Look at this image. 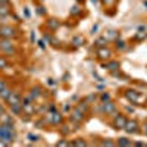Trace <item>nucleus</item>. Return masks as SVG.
<instances>
[{
	"label": "nucleus",
	"mask_w": 147,
	"mask_h": 147,
	"mask_svg": "<svg viewBox=\"0 0 147 147\" xmlns=\"http://www.w3.org/2000/svg\"><path fill=\"white\" fill-rule=\"evenodd\" d=\"M16 137V132L13 128V124H2L0 125V140L5 141L6 144L12 143Z\"/></svg>",
	"instance_id": "nucleus-1"
},
{
	"label": "nucleus",
	"mask_w": 147,
	"mask_h": 147,
	"mask_svg": "<svg viewBox=\"0 0 147 147\" xmlns=\"http://www.w3.org/2000/svg\"><path fill=\"white\" fill-rule=\"evenodd\" d=\"M0 49H2L5 53H13L15 52V47H13V44H12V41L9 38L0 40Z\"/></svg>",
	"instance_id": "nucleus-2"
},
{
	"label": "nucleus",
	"mask_w": 147,
	"mask_h": 147,
	"mask_svg": "<svg viewBox=\"0 0 147 147\" xmlns=\"http://www.w3.org/2000/svg\"><path fill=\"white\" fill-rule=\"evenodd\" d=\"M15 35V30L9 27V25H3L0 27V38H12Z\"/></svg>",
	"instance_id": "nucleus-3"
},
{
	"label": "nucleus",
	"mask_w": 147,
	"mask_h": 147,
	"mask_svg": "<svg viewBox=\"0 0 147 147\" xmlns=\"http://www.w3.org/2000/svg\"><path fill=\"white\" fill-rule=\"evenodd\" d=\"M71 119H72L74 122H81V121L84 119V110H81L80 107L74 109L72 113H71Z\"/></svg>",
	"instance_id": "nucleus-4"
},
{
	"label": "nucleus",
	"mask_w": 147,
	"mask_h": 147,
	"mask_svg": "<svg viewBox=\"0 0 147 147\" xmlns=\"http://www.w3.org/2000/svg\"><path fill=\"white\" fill-rule=\"evenodd\" d=\"M125 96L128 97V99H129L132 103H136V105H138V102L141 100V96H140V93H138V91H134V90H128Z\"/></svg>",
	"instance_id": "nucleus-5"
},
{
	"label": "nucleus",
	"mask_w": 147,
	"mask_h": 147,
	"mask_svg": "<svg viewBox=\"0 0 147 147\" xmlns=\"http://www.w3.org/2000/svg\"><path fill=\"white\" fill-rule=\"evenodd\" d=\"M125 131L129 132V134H134V132H137L138 131V124L136 121H127V124H125Z\"/></svg>",
	"instance_id": "nucleus-6"
},
{
	"label": "nucleus",
	"mask_w": 147,
	"mask_h": 147,
	"mask_svg": "<svg viewBox=\"0 0 147 147\" xmlns=\"http://www.w3.org/2000/svg\"><path fill=\"white\" fill-rule=\"evenodd\" d=\"M102 110L105 113H115L116 112V107H115V103H112L110 100H107V102H105L103 103V106H102Z\"/></svg>",
	"instance_id": "nucleus-7"
},
{
	"label": "nucleus",
	"mask_w": 147,
	"mask_h": 147,
	"mask_svg": "<svg viewBox=\"0 0 147 147\" xmlns=\"http://www.w3.org/2000/svg\"><path fill=\"white\" fill-rule=\"evenodd\" d=\"M125 124H127V118H125L124 115H118V116L115 118L113 125H115V128H116V129L124 128V127H125Z\"/></svg>",
	"instance_id": "nucleus-8"
},
{
	"label": "nucleus",
	"mask_w": 147,
	"mask_h": 147,
	"mask_svg": "<svg viewBox=\"0 0 147 147\" xmlns=\"http://www.w3.org/2000/svg\"><path fill=\"white\" fill-rule=\"evenodd\" d=\"M10 106V112L13 115H21L24 112V106H22V102L21 103H15V105H9Z\"/></svg>",
	"instance_id": "nucleus-9"
},
{
	"label": "nucleus",
	"mask_w": 147,
	"mask_h": 147,
	"mask_svg": "<svg viewBox=\"0 0 147 147\" xmlns=\"http://www.w3.org/2000/svg\"><path fill=\"white\" fill-rule=\"evenodd\" d=\"M6 102L9 103V105H15V103H21V96L18 94V93H13L12 91L10 93V96L6 99Z\"/></svg>",
	"instance_id": "nucleus-10"
},
{
	"label": "nucleus",
	"mask_w": 147,
	"mask_h": 147,
	"mask_svg": "<svg viewBox=\"0 0 147 147\" xmlns=\"http://www.w3.org/2000/svg\"><path fill=\"white\" fill-rule=\"evenodd\" d=\"M49 115V119H50L52 124H60L62 122V115L57 113V112H52V113H47Z\"/></svg>",
	"instance_id": "nucleus-11"
},
{
	"label": "nucleus",
	"mask_w": 147,
	"mask_h": 147,
	"mask_svg": "<svg viewBox=\"0 0 147 147\" xmlns=\"http://www.w3.org/2000/svg\"><path fill=\"white\" fill-rule=\"evenodd\" d=\"M97 55H99V57H100V59H109L112 53H110L109 49H103V47H100L99 50H97Z\"/></svg>",
	"instance_id": "nucleus-12"
},
{
	"label": "nucleus",
	"mask_w": 147,
	"mask_h": 147,
	"mask_svg": "<svg viewBox=\"0 0 147 147\" xmlns=\"http://www.w3.org/2000/svg\"><path fill=\"white\" fill-rule=\"evenodd\" d=\"M47 27L50 28V30L59 28V21H56V19H49V21H47Z\"/></svg>",
	"instance_id": "nucleus-13"
},
{
	"label": "nucleus",
	"mask_w": 147,
	"mask_h": 147,
	"mask_svg": "<svg viewBox=\"0 0 147 147\" xmlns=\"http://www.w3.org/2000/svg\"><path fill=\"white\" fill-rule=\"evenodd\" d=\"M10 93H12V90H10V88H7V87H6V88H3L2 91H0V99H3V100H6L7 97L10 96Z\"/></svg>",
	"instance_id": "nucleus-14"
},
{
	"label": "nucleus",
	"mask_w": 147,
	"mask_h": 147,
	"mask_svg": "<svg viewBox=\"0 0 147 147\" xmlns=\"http://www.w3.org/2000/svg\"><path fill=\"white\" fill-rule=\"evenodd\" d=\"M106 68L109 69V71H118V68H119V63L118 62H109L107 65H106Z\"/></svg>",
	"instance_id": "nucleus-15"
},
{
	"label": "nucleus",
	"mask_w": 147,
	"mask_h": 147,
	"mask_svg": "<svg viewBox=\"0 0 147 147\" xmlns=\"http://www.w3.org/2000/svg\"><path fill=\"white\" fill-rule=\"evenodd\" d=\"M118 144H119V146H124V147H128V146H131V141H129V138L122 137V138L118 140Z\"/></svg>",
	"instance_id": "nucleus-16"
},
{
	"label": "nucleus",
	"mask_w": 147,
	"mask_h": 147,
	"mask_svg": "<svg viewBox=\"0 0 147 147\" xmlns=\"http://www.w3.org/2000/svg\"><path fill=\"white\" fill-rule=\"evenodd\" d=\"M38 96H40V88H32V91H31V99L35 100Z\"/></svg>",
	"instance_id": "nucleus-17"
},
{
	"label": "nucleus",
	"mask_w": 147,
	"mask_h": 147,
	"mask_svg": "<svg viewBox=\"0 0 147 147\" xmlns=\"http://www.w3.org/2000/svg\"><path fill=\"white\" fill-rule=\"evenodd\" d=\"M82 43H84L82 37H75V38H74V44H75V46H81Z\"/></svg>",
	"instance_id": "nucleus-18"
},
{
	"label": "nucleus",
	"mask_w": 147,
	"mask_h": 147,
	"mask_svg": "<svg viewBox=\"0 0 147 147\" xmlns=\"http://www.w3.org/2000/svg\"><path fill=\"white\" fill-rule=\"evenodd\" d=\"M7 65H9L7 60H6L5 57H0V68H2V69H3V68H7Z\"/></svg>",
	"instance_id": "nucleus-19"
},
{
	"label": "nucleus",
	"mask_w": 147,
	"mask_h": 147,
	"mask_svg": "<svg viewBox=\"0 0 147 147\" xmlns=\"http://www.w3.org/2000/svg\"><path fill=\"white\" fill-rule=\"evenodd\" d=\"M106 43H107V40H106V38H99V40L96 41V44L99 46V47H103V46H105Z\"/></svg>",
	"instance_id": "nucleus-20"
},
{
	"label": "nucleus",
	"mask_w": 147,
	"mask_h": 147,
	"mask_svg": "<svg viewBox=\"0 0 147 147\" xmlns=\"http://www.w3.org/2000/svg\"><path fill=\"white\" fill-rule=\"evenodd\" d=\"M80 13V7L78 6H72L71 7V15H78Z\"/></svg>",
	"instance_id": "nucleus-21"
},
{
	"label": "nucleus",
	"mask_w": 147,
	"mask_h": 147,
	"mask_svg": "<svg viewBox=\"0 0 147 147\" xmlns=\"http://www.w3.org/2000/svg\"><path fill=\"white\" fill-rule=\"evenodd\" d=\"M72 144H74V146H85L87 143H85L84 140H77V141H74Z\"/></svg>",
	"instance_id": "nucleus-22"
},
{
	"label": "nucleus",
	"mask_w": 147,
	"mask_h": 147,
	"mask_svg": "<svg viewBox=\"0 0 147 147\" xmlns=\"http://www.w3.org/2000/svg\"><path fill=\"white\" fill-rule=\"evenodd\" d=\"M146 37H147L146 32H143V34H137V35H136V40H144Z\"/></svg>",
	"instance_id": "nucleus-23"
},
{
	"label": "nucleus",
	"mask_w": 147,
	"mask_h": 147,
	"mask_svg": "<svg viewBox=\"0 0 147 147\" xmlns=\"http://www.w3.org/2000/svg\"><path fill=\"white\" fill-rule=\"evenodd\" d=\"M0 6H6V7H9V6H10V2H9V0H0Z\"/></svg>",
	"instance_id": "nucleus-24"
},
{
	"label": "nucleus",
	"mask_w": 147,
	"mask_h": 147,
	"mask_svg": "<svg viewBox=\"0 0 147 147\" xmlns=\"http://www.w3.org/2000/svg\"><path fill=\"white\" fill-rule=\"evenodd\" d=\"M28 140L30 141H37V140H38V137L34 136V134H28Z\"/></svg>",
	"instance_id": "nucleus-25"
},
{
	"label": "nucleus",
	"mask_w": 147,
	"mask_h": 147,
	"mask_svg": "<svg viewBox=\"0 0 147 147\" xmlns=\"http://www.w3.org/2000/svg\"><path fill=\"white\" fill-rule=\"evenodd\" d=\"M102 146H109V147H110V146H115V143H113V141H110V140H106V141L102 143Z\"/></svg>",
	"instance_id": "nucleus-26"
},
{
	"label": "nucleus",
	"mask_w": 147,
	"mask_h": 147,
	"mask_svg": "<svg viewBox=\"0 0 147 147\" xmlns=\"http://www.w3.org/2000/svg\"><path fill=\"white\" fill-rule=\"evenodd\" d=\"M102 100H103V102H107V100H110V96H109L107 93L102 94Z\"/></svg>",
	"instance_id": "nucleus-27"
},
{
	"label": "nucleus",
	"mask_w": 147,
	"mask_h": 147,
	"mask_svg": "<svg viewBox=\"0 0 147 147\" xmlns=\"http://www.w3.org/2000/svg\"><path fill=\"white\" fill-rule=\"evenodd\" d=\"M3 88H6V82L3 80H0V91H2Z\"/></svg>",
	"instance_id": "nucleus-28"
},
{
	"label": "nucleus",
	"mask_w": 147,
	"mask_h": 147,
	"mask_svg": "<svg viewBox=\"0 0 147 147\" xmlns=\"http://www.w3.org/2000/svg\"><path fill=\"white\" fill-rule=\"evenodd\" d=\"M3 115H6V110H5V107L0 105V116H3Z\"/></svg>",
	"instance_id": "nucleus-29"
},
{
	"label": "nucleus",
	"mask_w": 147,
	"mask_h": 147,
	"mask_svg": "<svg viewBox=\"0 0 147 147\" xmlns=\"http://www.w3.org/2000/svg\"><path fill=\"white\" fill-rule=\"evenodd\" d=\"M119 49H125V43L124 41H118V44H116Z\"/></svg>",
	"instance_id": "nucleus-30"
},
{
	"label": "nucleus",
	"mask_w": 147,
	"mask_h": 147,
	"mask_svg": "<svg viewBox=\"0 0 147 147\" xmlns=\"http://www.w3.org/2000/svg\"><path fill=\"white\" fill-rule=\"evenodd\" d=\"M62 132H63V134H68V132H69V128H66V125H63V127H62Z\"/></svg>",
	"instance_id": "nucleus-31"
},
{
	"label": "nucleus",
	"mask_w": 147,
	"mask_h": 147,
	"mask_svg": "<svg viewBox=\"0 0 147 147\" xmlns=\"http://www.w3.org/2000/svg\"><path fill=\"white\" fill-rule=\"evenodd\" d=\"M103 3H106V5H112V3H115V0H103Z\"/></svg>",
	"instance_id": "nucleus-32"
},
{
	"label": "nucleus",
	"mask_w": 147,
	"mask_h": 147,
	"mask_svg": "<svg viewBox=\"0 0 147 147\" xmlns=\"http://www.w3.org/2000/svg\"><path fill=\"white\" fill-rule=\"evenodd\" d=\"M68 144H69V143H66V141H63V140L57 143V146H68Z\"/></svg>",
	"instance_id": "nucleus-33"
},
{
	"label": "nucleus",
	"mask_w": 147,
	"mask_h": 147,
	"mask_svg": "<svg viewBox=\"0 0 147 147\" xmlns=\"http://www.w3.org/2000/svg\"><path fill=\"white\" fill-rule=\"evenodd\" d=\"M44 40H46V41H50V35L46 34V35H44Z\"/></svg>",
	"instance_id": "nucleus-34"
},
{
	"label": "nucleus",
	"mask_w": 147,
	"mask_h": 147,
	"mask_svg": "<svg viewBox=\"0 0 147 147\" xmlns=\"http://www.w3.org/2000/svg\"><path fill=\"white\" fill-rule=\"evenodd\" d=\"M44 7H38V13H44V10H43Z\"/></svg>",
	"instance_id": "nucleus-35"
},
{
	"label": "nucleus",
	"mask_w": 147,
	"mask_h": 147,
	"mask_svg": "<svg viewBox=\"0 0 147 147\" xmlns=\"http://www.w3.org/2000/svg\"><path fill=\"white\" fill-rule=\"evenodd\" d=\"M144 5H146V6H147V2H146V3H144Z\"/></svg>",
	"instance_id": "nucleus-36"
},
{
	"label": "nucleus",
	"mask_w": 147,
	"mask_h": 147,
	"mask_svg": "<svg viewBox=\"0 0 147 147\" xmlns=\"http://www.w3.org/2000/svg\"><path fill=\"white\" fill-rule=\"evenodd\" d=\"M146 129H147V127H146Z\"/></svg>",
	"instance_id": "nucleus-37"
},
{
	"label": "nucleus",
	"mask_w": 147,
	"mask_h": 147,
	"mask_svg": "<svg viewBox=\"0 0 147 147\" xmlns=\"http://www.w3.org/2000/svg\"><path fill=\"white\" fill-rule=\"evenodd\" d=\"M0 50H2V49H0Z\"/></svg>",
	"instance_id": "nucleus-38"
}]
</instances>
